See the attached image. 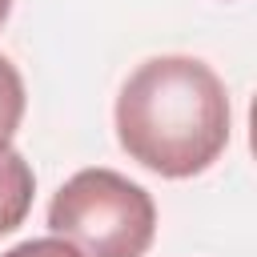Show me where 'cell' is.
<instances>
[{"label":"cell","mask_w":257,"mask_h":257,"mask_svg":"<svg viewBox=\"0 0 257 257\" xmlns=\"http://www.w3.org/2000/svg\"><path fill=\"white\" fill-rule=\"evenodd\" d=\"M112 120L128 161L157 177L185 181L225 153L233 108L221 76L205 60L169 52L133 68Z\"/></svg>","instance_id":"obj_1"},{"label":"cell","mask_w":257,"mask_h":257,"mask_svg":"<svg viewBox=\"0 0 257 257\" xmlns=\"http://www.w3.org/2000/svg\"><path fill=\"white\" fill-rule=\"evenodd\" d=\"M48 229L84 257H145L157 237V205L116 169H80L52 193Z\"/></svg>","instance_id":"obj_2"},{"label":"cell","mask_w":257,"mask_h":257,"mask_svg":"<svg viewBox=\"0 0 257 257\" xmlns=\"http://www.w3.org/2000/svg\"><path fill=\"white\" fill-rule=\"evenodd\" d=\"M32 193H36L32 165L16 149H4L0 153V237L12 233L16 225H24V217L32 209Z\"/></svg>","instance_id":"obj_3"},{"label":"cell","mask_w":257,"mask_h":257,"mask_svg":"<svg viewBox=\"0 0 257 257\" xmlns=\"http://www.w3.org/2000/svg\"><path fill=\"white\" fill-rule=\"evenodd\" d=\"M24 104H28L24 80H20L16 64L0 52V153L12 149V137H16L20 120H24Z\"/></svg>","instance_id":"obj_4"},{"label":"cell","mask_w":257,"mask_h":257,"mask_svg":"<svg viewBox=\"0 0 257 257\" xmlns=\"http://www.w3.org/2000/svg\"><path fill=\"white\" fill-rule=\"evenodd\" d=\"M0 257H84L72 241H64V237H32V241H20V245H12L8 253H0Z\"/></svg>","instance_id":"obj_5"},{"label":"cell","mask_w":257,"mask_h":257,"mask_svg":"<svg viewBox=\"0 0 257 257\" xmlns=\"http://www.w3.org/2000/svg\"><path fill=\"white\" fill-rule=\"evenodd\" d=\"M8 12H12V0H0V28H4V20H8Z\"/></svg>","instance_id":"obj_6"}]
</instances>
